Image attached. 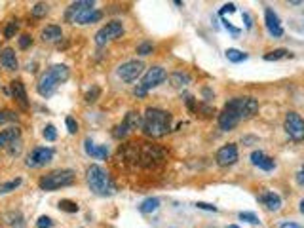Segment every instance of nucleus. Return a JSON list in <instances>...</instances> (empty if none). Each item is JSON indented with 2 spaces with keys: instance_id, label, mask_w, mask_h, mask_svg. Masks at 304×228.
<instances>
[{
  "instance_id": "obj_34",
  "label": "nucleus",
  "mask_w": 304,
  "mask_h": 228,
  "mask_svg": "<svg viewBox=\"0 0 304 228\" xmlns=\"http://www.w3.org/2000/svg\"><path fill=\"white\" fill-rule=\"evenodd\" d=\"M42 135H44V139H46V141H55V139H57V131H55V125L48 124V125L44 127Z\"/></svg>"
},
{
  "instance_id": "obj_15",
  "label": "nucleus",
  "mask_w": 304,
  "mask_h": 228,
  "mask_svg": "<svg viewBox=\"0 0 304 228\" xmlns=\"http://www.w3.org/2000/svg\"><path fill=\"white\" fill-rule=\"evenodd\" d=\"M10 91H12V97L16 99V103H18L23 110H27V108H29V97H27L25 84H23L21 80H14V82L10 84Z\"/></svg>"
},
{
  "instance_id": "obj_40",
  "label": "nucleus",
  "mask_w": 304,
  "mask_h": 228,
  "mask_svg": "<svg viewBox=\"0 0 304 228\" xmlns=\"http://www.w3.org/2000/svg\"><path fill=\"white\" fill-rule=\"evenodd\" d=\"M54 227V221L50 217H40L38 223H36V228H52Z\"/></svg>"
},
{
  "instance_id": "obj_44",
  "label": "nucleus",
  "mask_w": 304,
  "mask_h": 228,
  "mask_svg": "<svg viewBox=\"0 0 304 228\" xmlns=\"http://www.w3.org/2000/svg\"><path fill=\"white\" fill-rule=\"evenodd\" d=\"M242 19H243V23H245V29H251V27H253V19H251V16L247 12L242 14Z\"/></svg>"
},
{
  "instance_id": "obj_26",
  "label": "nucleus",
  "mask_w": 304,
  "mask_h": 228,
  "mask_svg": "<svg viewBox=\"0 0 304 228\" xmlns=\"http://www.w3.org/2000/svg\"><path fill=\"white\" fill-rule=\"evenodd\" d=\"M224 55H226V59L230 61V63H242V61H245L249 55L245 52H240V50H236V48H228L226 52H224Z\"/></svg>"
},
{
  "instance_id": "obj_4",
  "label": "nucleus",
  "mask_w": 304,
  "mask_h": 228,
  "mask_svg": "<svg viewBox=\"0 0 304 228\" xmlns=\"http://www.w3.org/2000/svg\"><path fill=\"white\" fill-rule=\"evenodd\" d=\"M86 181L90 185V190L97 196H112L116 192V185L112 183L107 169H103L97 164H91L86 171Z\"/></svg>"
},
{
  "instance_id": "obj_29",
  "label": "nucleus",
  "mask_w": 304,
  "mask_h": 228,
  "mask_svg": "<svg viewBox=\"0 0 304 228\" xmlns=\"http://www.w3.org/2000/svg\"><path fill=\"white\" fill-rule=\"evenodd\" d=\"M48 12H50V4H46V2H38V4H35V6L31 8L33 18H44Z\"/></svg>"
},
{
  "instance_id": "obj_27",
  "label": "nucleus",
  "mask_w": 304,
  "mask_h": 228,
  "mask_svg": "<svg viewBox=\"0 0 304 228\" xmlns=\"http://www.w3.org/2000/svg\"><path fill=\"white\" fill-rule=\"evenodd\" d=\"M160 207V200L158 198H146L143 204L139 206V211L141 213H152Z\"/></svg>"
},
{
  "instance_id": "obj_24",
  "label": "nucleus",
  "mask_w": 304,
  "mask_h": 228,
  "mask_svg": "<svg viewBox=\"0 0 304 228\" xmlns=\"http://www.w3.org/2000/svg\"><path fill=\"white\" fill-rule=\"evenodd\" d=\"M167 80H169V84L173 88H184V86L190 84V76L186 72H173V74L167 76Z\"/></svg>"
},
{
  "instance_id": "obj_47",
  "label": "nucleus",
  "mask_w": 304,
  "mask_h": 228,
  "mask_svg": "<svg viewBox=\"0 0 304 228\" xmlns=\"http://www.w3.org/2000/svg\"><path fill=\"white\" fill-rule=\"evenodd\" d=\"M299 209H301V213L304 215V198L301 200V204H299Z\"/></svg>"
},
{
  "instance_id": "obj_30",
  "label": "nucleus",
  "mask_w": 304,
  "mask_h": 228,
  "mask_svg": "<svg viewBox=\"0 0 304 228\" xmlns=\"http://www.w3.org/2000/svg\"><path fill=\"white\" fill-rule=\"evenodd\" d=\"M19 185H21V179H14V181H8V183H0V196L4 194H10L12 190H16Z\"/></svg>"
},
{
  "instance_id": "obj_5",
  "label": "nucleus",
  "mask_w": 304,
  "mask_h": 228,
  "mask_svg": "<svg viewBox=\"0 0 304 228\" xmlns=\"http://www.w3.org/2000/svg\"><path fill=\"white\" fill-rule=\"evenodd\" d=\"M76 181V173L72 169H55L50 171L48 175H42L38 179V187L46 192H54L59 188H65V187H71L72 183Z\"/></svg>"
},
{
  "instance_id": "obj_25",
  "label": "nucleus",
  "mask_w": 304,
  "mask_h": 228,
  "mask_svg": "<svg viewBox=\"0 0 304 228\" xmlns=\"http://www.w3.org/2000/svg\"><path fill=\"white\" fill-rule=\"evenodd\" d=\"M6 223L10 225V227L14 228H23L25 227V221H23V215L19 213V211H10V213H6Z\"/></svg>"
},
{
  "instance_id": "obj_13",
  "label": "nucleus",
  "mask_w": 304,
  "mask_h": 228,
  "mask_svg": "<svg viewBox=\"0 0 304 228\" xmlns=\"http://www.w3.org/2000/svg\"><path fill=\"white\" fill-rule=\"evenodd\" d=\"M95 8V2L93 0H78V2H72L71 6L67 8L65 12V21L67 23H76V19L80 18L82 14H86L88 10H93Z\"/></svg>"
},
{
  "instance_id": "obj_45",
  "label": "nucleus",
  "mask_w": 304,
  "mask_h": 228,
  "mask_svg": "<svg viewBox=\"0 0 304 228\" xmlns=\"http://www.w3.org/2000/svg\"><path fill=\"white\" fill-rule=\"evenodd\" d=\"M297 183H299L301 187H304V166L297 171Z\"/></svg>"
},
{
  "instance_id": "obj_3",
  "label": "nucleus",
  "mask_w": 304,
  "mask_h": 228,
  "mask_svg": "<svg viewBox=\"0 0 304 228\" xmlns=\"http://www.w3.org/2000/svg\"><path fill=\"white\" fill-rule=\"evenodd\" d=\"M69 67L67 65H54V67H50V69L46 70L42 76H40V80H38V84H36V91H38V95H42V97H52L55 93V89L59 88V84H63V82H67L69 80Z\"/></svg>"
},
{
  "instance_id": "obj_41",
  "label": "nucleus",
  "mask_w": 304,
  "mask_h": 228,
  "mask_svg": "<svg viewBox=\"0 0 304 228\" xmlns=\"http://www.w3.org/2000/svg\"><path fill=\"white\" fill-rule=\"evenodd\" d=\"M232 12H236V6H234L232 2H230V4H224V6L221 8L219 16H224V14H232Z\"/></svg>"
},
{
  "instance_id": "obj_10",
  "label": "nucleus",
  "mask_w": 304,
  "mask_h": 228,
  "mask_svg": "<svg viewBox=\"0 0 304 228\" xmlns=\"http://www.w3.org/2000/svg\"><path fill=\"white\" fill-rule=\"evenodd\" d=\"M124 35V25L120 21H110L105 27H101L97 33H95V44L97 46H105L110 40H116Z\"/></svg>"
},
{
  "instance_id": "obj_16",
  "label": "nucleus",
  "mask_w": 304,
  "mask_h": 228,
  "mask_svg": "<svg viewBox=\"0 0 304 228\" xmlns=\"http://www.w3.org/2000/svg\"><path fill=\"white\" fill-rule=\"evenodd\" d=\"M251 164L257 166V167L263 169V171H272V169L276 167L274 158H270L268 154H264L263 150H253V152H251Z\"/></svg>"
},
{
  "instance_id": "obj_8",
  "label": "nucleus",
  "mask_w": 304,
  "mask_h": 228,
  "mask_svg": "<svg viewBox=\"0 0 304 228\" xmlns=\"http://www.w3.org/2000/svg\"><path fill=\"white\" fill-rule=\"evenodd\" d=\"M54 154L55 150L52 146H36L31 150V154L27 156L25 160V164H27V167H44V166H48L52 160H54Z\"/></svg>"
},
{
  "instance_id": "obj_36",
  "label": "nucleus",
  "mask_w": 304,
  "mask_h": 228,
  "mask_svg": "<svg viewBox=\"0 0 304 228\" xmlns=\"http://www.w3.org/2000/svg\"><path fill=\"white\" fill-rule=\"evenodd\" d=\"M152 50H154L152 42H141V44L137 46V53H139V55H150Z\"/></svg>"
},
{
  "instance_id": "obj_6",
  "label": "nucleus",
  "mask_w": 304,
  "mask_h": 228,
  "mask_svg": "<svg viewBox=\"0 0 304 228\" xmlns=\"http://www.w3.org/2000/svg\"><path fill=\"white\" fill-rule=\"evenodd\" d=\"M224 106H228L240 120H249L259 112V101L253 97H234Z\"/></svg>"
},
{
  "instance_id": "obj_28",
  "label": "nucleus",
  "mask_w": 304,
  "mask_h": 228,
  "mask_svg": "<svg viewBox=\"0 0 304 228\" xmlns=\"http://www.w3.org/2000/svg\"><path fill=\"white\" fill-rule=\"evenodd\" d=\"M289 55H291V53L287 52L285 48H278V50H274V52L264 53V61H280V59L289 57Z\"/></svg>"
},
{
  "instance_id": "obj_31",
  "label": "nucleus",
  "mask_w": 304,
  "mask_h": 228,
  "mask_svg": "<svg viewBox=\"0 0 304 228\" xmlns=\"http://www.w3.org/2000/svg\"><path fill=\"white\" fill-rule=\"evenodd\" d=\"M18 29H19L18 21H8V25H6V29H4V38H6V40L14 38L16 33H18Z\"/></svg>"
},
{
  "instance_id": "obj_38",
  "label": "nucleus",
  "mask_w": 304,
  "mask_h": 228,
  "mask_svg": "<svg viewBox=\"0 0 304 228\" xmlns=\"http://www.w3.org/2000/svg\"><path fill=\"white\" fill-rule=\"evenodd\" d=\"M127 133H129V131H127V129L124 127V124H118V125L114 127V131H112V135H114L116 139H124Z\"/></svg>"
},
{
  "instance_id": "obj_32",
  "label": "nucleus",
  "mask_w": 304,
  "mask_h": 228,
  "mask_svg": "<svg viewBox=\"0 0 304 228\" xmlns=\"http://www.w3.org/2000/svg\"><path fill=\"white\" fill-rule=\"evenodd\" d=\"M59 209L67 211V213H76V211H78V204H76V202H71V200H61V202H59Z\"/></svg>"
},
{
  "instance_id": "obj_2",
  "label": "nucleus",
  "mask_w": 304,
  "mask_h": 228,
  "mask_svg": "<svg viewBox=\"0 0 304 228\" xmlns=\"http://www.w3.org/2000/svg\"><path fill=\"white\" fill-rule=\"evenodd\" d=\"M141 129L146 137L160 139L171 131V114L162 108H146L143 114V124Z\"/></svg>"
},
{
  "instance_id": "obj_17",
  "label": "nucleus",
  "mask_w": 304,
  "mask_h": 228,
  "mask_svg": "<svg viewBox=\"0 0 304 228\" xmlns=\"http://www.w3.org/2000/svg\"><path fill=\"white\" fill-rule=\"evenodd\" d=\"M84 148H86V154L91 156V158L105 160L108 156V146L107 145H95L91 139L84 141Z\"/></svg>"
},
{
  "instance_id": "obj_48",
  "label": "nucleus",
  "mask_w": 304,
  "mask_h": 228,
  "mask_svg": "<svg viewBox=\"0 0 304 228\" xmlns=\"http://www.w3.org/2000/svg\"><path fill=\"white\" fill-rule=\"evenodd\" d=\"M226 228H240V227H236V225H228Z\"/></svg>"
},
{
  "instance_id": "obj_23",
  "label": "nucleus",
  "mask_w": 304,
  "mask_h": 228,
  "mask_svg": "<svg viewBox=\"0 0 304 228\" xmlns=\"http://www.w3.org/2000/svg\"><path fill=\"white\" fill-rule=\"evenodd\" d=\"M59 38H63V31H61L59 25H48V27L42 31V40H44V42H55V40H59Z\"/></svg>"
},
{
  "instance_id": "obj_14",
  "label": "nucleus",
  "mask_w": 304,
  "mask_h": 228,
  "mask_svg": "<svg viewBox=\"0 0 304 228\" xmlns=\"http://www.w3.org/2000/svg\"><path fill=\"white\" fill-rule=\"evenodd\" d=\"M264 23H266V29L274 38H280L284 36V27H282V21L278 18V14L272 10V8H264Z\"/></svg>"
},
{
  "instance_id": "obj_20",
  "label": "nucleus",
  "mask_w": 304,
  "mask_h": 228,
  "mask_svg": "<svg viewBox=\"0 0 304 228\" xmlns=\"http://www.w3.org/2000/svg\"><path fill=\"white\" fill-rule=\"evenodd\" d=\"M21 129L19 127H8L4 131H0V150L2 148H10V145H14L16 141H19Z\"/></svg>"
},
{
  "instance_id": "obj_35",
  "label": "nucleus",
  "mask_w": 304,
  "mask_h": 228,
  "mask_svg": "<svg viewBox=\"0 0 304 228\" xmlns=\"http://www.w3.org/2000/svg\"><path fill=\"white\" fill-rule=\"evenodd\" d=\"M99 95H101V89H99V86H93V88L86 93V103H95V101L99 99Z\"/></svg>"
},
{
  "instance_id": "obj_7",
  "label": "nucleus",
  "mask_w": 304,
  "mask_h": 228,
  "mask_svg": "<svg viewBox=\"0 0 304 228\" xmlns=\"http://www.w3.org/2000/svg\"><path fill=\"white\" fill-rule=\"evenodd\" d=\"M284 127H285V133L295 143H303L304 141V120L299 112H293V110L287 112Z\"/></svg>"
},
{
  "instance_id": "obj_22",
  "label": "nucleus",
  "mask_w": 304,
  "mask_h": 228,
  "mask_svg": "<svg viewBox=\"0 0 304 228\" xmlns=\"http://www.w3.org/2000/svg\"><path fill=\"white\" fill-rule=\"evenodd\" d=\"M103 18V12H99V10H88L86 14H82L80 18L76 19V25H90V23H97V21H101Z\"/></svg>"
},
{
  "instance_id": "obj_12",
  "label": "nucleus",
  "mask_w": 304,
  "mask_h": 228,
  "mask_svg": "<svg viewBox=\"0 0 304 228\" xmlns=\"http://www.w3.org/2000/svg\"><path fill=\"white\" fill-rule=\"evenodd\" d=\"M215 160H217V164L221 167H230V166H234L238 162V146L234 143H228V145L221 146L217 150V154H215Z\"/></svg>"
},
{
  "instance_id": "obj_43",
  "label": "nucleus",
  "mask_w": 304,
  "mask_h": 228,
  "mask_svg": "<svg viewBox=\"0 0 304 228\" xmlns=\"http://www.w3.org/2000/svg\"><path fill=\"white\" fill-rule=\"evenodd\" d=\"M6 120H16V116L8 110H0V124H4Z\"/></svg>"
},
{
  "instance_id": "obj_11",
  "label": "nucleus",
  "mask_w": 304,
  "mask_h": 228,
  "mask_svg": "<svg viewBox=\"0 0 304 228\" xmlns=\"http://www.w3.org/2000/svg\"><path fill=\"white\" fill-rule=\"evenodd\" d=\"M165 80H167V72H165V69H162V67H150V69L143 74L141 84H137V86L141 89H144V91H148V89H152V88H158Z\"/></svg>"
},
{
  "instance_id": "obj_18",
  "label": "nucleus",
  "mask_w": 304,
  "mask_h": 228,
  "mask_svg": "<svg viewBox=\"0 0 304 228\" xmlns=\"http://www.w3.org/2000/svg\"><path fill=\"white\" fill-rule=\"evenodd\" d=\"M0 65H2L6 70H18L19 69L18 57H16V52H14L12 48H4V50H0Z\"/></svg>"
},
{
  "instance_id": "obj_37",
  "label": "nucleus",
  "mask_w": 304,
  "mask_h": 228,
  "mask_svg": "<svg viewBox=\"0 0 304 228\" xmlns=\"http://www.w3.org/2000/svg\"><path fill=\"white\" fill-rule=\"evenodd\" d=\"M31 44H33V36L31 35H21L19 36V48H21V50H27Z\"/></svg>"
},
{
  "instance_id": "obj_39",
  "label": "nucleus",
  "mask_w": 304,
  "mask_h": 228,
  "mask_svg": "<svg viewBox=\"0 0 304 228\" xmlns=\"http://www.w3.org/2000/svg\"><path fill=\"white\" fill-rule=\"evenodd\" d=\"M65 124H67V129H69V133H71V135H74V133L78 131V122H76L72 116H67Z\"/></svg>"
},
{
  "instance_id": "obj_21",
  "label": "nucleus",
  "mask_w": 304,
  "mask_h": 228,
  "mask_svg": "<svg viewBox=\"0 0 304 228\" xmlns=\"http://www.w3.org/2000/svg\"><path fill=\"white\" fill-rule=\"evenodd\" d=\"M122 124H124L125 129L131 133V131H135V129H139V127H141L143 118H141V114H139V112L131 110V112H127V114H125V118L122 120Z\"/></svg>"
},
{
  "instance_id": "obj_1",
  "label": "nucleus",
  "mask_w": 304,
  "mask_h": 228,
  "mask_svg": "<svg viewBox=\"0 0 304 228\" xmlns=\"http://www.w3.org/2000/svg\"><path fill=\"white\" fill-rule=\"evenodd\" d=\"M120 156L127 158L129 162L139 164L141 167H154V166H160L165 160V152H163V148L156 146V145L129 143L124 146V150H120Z\"/></svg>"
},
{
  "instance_id": "obj_46",
  "label": "nucleus",
  "mask_w": 304,
  "mask_h": 228,
  "mask_svg": "<svg viewBox=\"0 0 304 228\" xmlns=\"http://www.w3.org/2000/svg\"><path fill=\"white\" fill-rule=\"evenodd\" d=\"M280 228H301V225H297V223H284Z\"/></svg>"
},
{
  "instance_id": "obj_33",
  "label": "nucleus",
  "mask_w": 304,
  "mask_h": 228,
  "mask_svg": "<svg viewBox=\"0 0 304 228\" xmlns=\"http://www.w3.org/2000/svg\"><path fill=\"white\" fill-rule=\"evenodd\" d=\"M238 217H240V221H245V223H249V225H259V223H261L259 217H257L255 213H251V211H242Z\"/></svg>"
},
{
  "instance_id": "obj_9",
  "label": "nucleus",
  "mask_w": 304,
  "mask_h": 228,
  "mask_svg": "<svg viewBox=\"0 0 304 228\" xmlns=\"http://www.w3.org/2000/svg\"><path fill=\"white\" fill-rule=\"evenodd\" d=\"M144 65L143 61H137V59H131V61H125L118 67V78L125 82V84H133L139 76H143Z\"/></svg>"
},
{
  "instance_id": "obj_19",
  "label": "nucleus",
  "mask_w": 304,
  "mask_h": 228,
  "mask_svg": "<svg viewBox=\"0 0 304 228\" xmlns=\"http://www.w3.org/2000/svg\"><path fill=\"white\" fill-rule=\"evenodd\" d=\"M259 202H261L268 211H278L282 207V198H280V194L272 192V190L261 194V196H259Z\"/></svg>"
},
{
  "instance_id": "obj_42",
  "label": "nucleus",
  "mask_w": 304,
  "mask_h": 228,
  "mask_svg": "<svg viewBox=\"0 0 304 228\" xmlns=\"http://www.w3.org/2000/svg\"><path fill=\"white\" fill-rule=\"evenodd\" d=\"M198 209H203V211H213V213H217V207L215 206H211V204H205V202H198L196 204Z\"/></svg>"
}]
</instances>
